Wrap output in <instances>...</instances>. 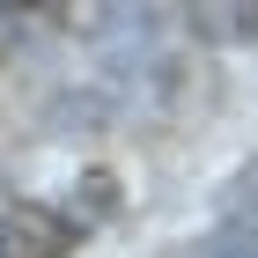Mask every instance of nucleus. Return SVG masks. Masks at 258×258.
<instances>
[{"label": "nucleus", "instance_id": "nucleus-1", "mask_svg": "<svg viewBox=\"0 0 258 258\" xmlns=\"http://www.w3.org/2000/svg\"><path fill=\"white\" fill-rule=\"evenodd\" d=\"M74 221L52 214V207H15V214L0 221V258H67L74 251Z\"/></svg>", "mask_w": 258, "mask_h": 258}, {"label": "nucleus", "instance_id": "nucleus-2", "mask_svg": "<svg viewBox=\"0 0 258 258\" xmlns=\"http://www.w3.org/2000/svg\"><path fill=\"white\" fill-rule=\"evenodd\" d=\"M214 258H258V229H229L214 243Z\"/></svg>", "mask_w": 258, "mask_h": 258}, {"label": "nucleus", "instance_id": "nucleus-3", "mask_svg": "<svg viewBox=\"0 0 258 258\" xmlns=\"http://www.w3.org/2000/svg\"><path fill=\"white\" fill-rule=\"evenodd\" d=\"M236 199H251V207H258V162H251V170H243V184H236Z\"/></svg>", "mask_w": 258, "mask_h": 258}]
</instances>
